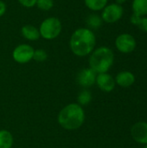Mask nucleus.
Instances as JSON below:
<instances>
[{"instance_id":"obj_1","label":"nucleus","mask_w":147,"mask_h":148,"mask_svg":"<svg viewBox=\"0 0 147 148\" xmlns=\"http://www.w3.org/2000/svg\"><path fill=\"white\" fill-rule=\"evenodd\" d=\"M95 44L96 36L93 30L88 28H79L75 29L69 41L71 51L80 57L90 55L94 49Z\"/></svg>"},{"instance_id":"obj_2","label":"nucleus","mask_w":147,"mask_h":148,"mask_svg":"<svg viewBox=\"0 0 147 148\" xmlns=\"http://www.w3.org/2000/svg\"><path fill=\"white\" fill-rule=\"evenodd\" d=\"M85 121V112L78 103H71L64 107L58 114L60 126L66 130H76Z\"/></svg>"},{"instance_id":"obj_3","label":"nucleus","mask_w":147,"mask_h":148,"mask_svg":"<svg viewBox=\"0 0 147 148\" xmlns=\"http://www.w3.org/2000/svg\"><path fill=\"white\" fill-rule=\"evenodd\" d=\"M114 55L108 47H100L94 49L89 57V66L96 74L107 73L113 64Z\"/></svg>"},{"instance_id":"obj_4","label":"nucleus","mask_w":147,"mask_h":148,"mask_svg":"<svg viewBox=\"0 0 147 148\" xmlns=\"http://www.w3.org/2000/svg\"><path fill=\"white\" fill-rule=\"evenodd\" d=\"M62 29L61 21L55 16H50L44 19L40 27V36L45 40H53L59 36Z\"/></svg>"},{"instance_id":"obj_5","label":"nucleus","mask_w":147,"mask_h":148,"mask_svg":"<svg viewBox=\"0 0 147 148\" xmlns=\"http://www.w3.org/2000/svg\"><path fill=\"white\" fill-rule=\"evenodd\" d=\"M124 13V9L120 4L116 3L107 4L101 13L102 21L107 23H113L120 20Z\"/></svg>"},{"instance_id":"obj_6","label":"nucleus","mask_w":147,"mask_h":148,"mask_svg":"<svg viewBox=\"0 0 147 148\" xmlns=\"http://www.w3.org/2000/svg\"><path fill=\"white\" fill-rule=\"evenodd\" d=\"M136 46L137 42L134 36L128 33L120 34L115 39L116 49L123 54L132 53L136 49Z\"/></svg>"},{"instance_id":"obj_7","label":"nucleus","mask_w":147,"mask_h":148,"mask_svg":"<svg viewBox=\"0 0 147 148\" xmlns=\"http://www.w3.org/2000/svg\"><path fill=\"white\" fill-rule=\"evenodd\" d=\"M35 49L32 46L29 44H19L16 46L13 52H12V57L15 62L20 64H24L29 62H30L33 59Z\"/></svg>"},{"instance_id":"obj_8","label":"nucleus","mask_w":147,"mask_h":148,"mask_svg":"<svg viewBox=\"0 0 147 148\" xmlns=\"http://www.w3.org/2000/svg\"><path fill=\"white\" fill-rule=\"evenodd\" d=\"M97 74L90 68L83 69L80 70L77 75L76 81L77 83L83 88H89L93 86L96 82Z\"/></svg>"},{"instance_id":"obj_9","label":"nucleus","mask_w":147,"mask_h":148,"mask_svg":"<svg viewBox=\"0 0 147 148\" xmlns=\"http://www.w3.org/2000/svg\"><path fill=\"white\" fill-rule=\"evenodd\" d=\"M131 135L136 142L147 145V122L135 123L131 128Z\"/></svg>"},{"instance_id":"obj_10","label":"nucleus","mask_w":147,"mask_h":148,"mask_svg":"<svg viewBox=\"0 0 147 148\" xmlns=\"http://www.w3.org/2000/svg\"><path fill=\"white\" fill-rule=\"evenodd\" d=\"M95 83L97 84V86L99 87L101 90L107 92V93L113 91L116 84L114 78L108 73L97 74Z\"/></svg>"},{"instance_id":"obj_11","label":"nucleus","mask_w":147,"mask_h":148,"mask_svg":"<svg viewBox=\"0 0 147 148\" xmlns=\"http://www.w3.org/2000/svg\"><path fill=\"white\" fill-rule=\"evenodd\" d=\"M115 83L122 88H129L135 82V75L130 71H121L115 77Z\"/></svg>"},{"instance_id":"obj_12","label":"nucleus","mask_w":147,"mask_h":148,"mask_svg":"<svg viewBox=\"0 0 147 148\" xmlns=\"http://www.w3.org/2000/svg\"><path fill=\"white\" fill-rule=\"evenodd\" d=\"M21 32H22L23 36L29 41H36L39 39V37L41 36L39 29L36 28L34 25H31V24L24 25L22 28Z\"/></svg>"},{"instance_id":"obj_13","label":"nucleus","mask_w":147,"mask_h":148,"mask_svg":"<svg viewBox=\"0 0 147 148\" xmlns=\"http://www.w3.org/2000/svg\"><path fill=\"white\" fill-rule=\"evenodd\" d=\"M132 9L134 14L140 16H146L147 0H133Z\"/></svg>"},{"instance_id":"obj_14","label":"nucleus","mask_w":147,"mask_h":148,"mask_svg":"<svg viewBox=\"0 0 147 148\" xmlns=\"http://www.w3.org/2000/svg\"><path fill=\"white\" fill-rule=\"evenodd\" d=\"M13 136L7 130H0V148H11Z\"/></svg>"},{"instance_id":"obj_15","label":"nucleus","mask_w":147,"mask_h":148,"mask_svg":"<svg viewBox=\"0 0 147 148\" xmlns=\"http://www.w3.org/2000/svg\"><path fill=\"white\" fill-rule=\"evenodd\" d=\"M86 6L93 11L102 10L108 3V0H84Z\"/></svg>"},{"instance_id":"obj_16","label":"nucleus","mask_w":147,"mask_h":148,"mask_svg":"<svg viewBox=\"0 0 147 148\" xmlns=\"http://www.w3.org/2000/svg\"><path fill=\"white\" fill-rule=\"evenodd\" d=\"M92 100V95L91 93L88 91V90H82L79 95H78V98H77V101H78V104L80 106H85V105H88Z\"/></svg>"},{"instance_id":"obj_17","label":"nucleus","mask_w":147,"mask_h":148,"mask_svg":"<svg viewBox=\"0 0 147 148\" xmlns=\"http://www.w3.org/2000/svg\"><path fill=\"white\" fill-rule=\"evenodd\" d=\"M88 25L91 28H94V29H97L99 28L101 23H102V19L101 16H97V15H91L88 16Z\"/></svg>"},{"instance_id":"obj_18","label":"nucleus","mask_w":147,"mask_h":148,"mask_svg":"<svg viewBox=\"0 0 147 148\" xmlns=\"http://www.w3.org/2000/svg\"><path fill=\"white\" fill-rule=\"evenodd\" d=\"M36 5L38 9L42 10H49L54 6V1L53 0H36Z\"/></svg>"},{"instance_id":"obj_19","label":"nucleus","mask_w":147,"mask_h":148,"mask_svg":"<svg viewBox=\"0 0 147 148\" xmlns=\"http://www.w3.org/2000/svg\"><path fill=\"white\" fill-rule=\"evenodd\" d=\"M48 58V54L44 49H36L34 52V56H33V59L36 62H45Z\"/></svg>"},{"instance_id":"obj_20","label":"nucleus","mask_w":147,"mask_h":148,"mask_svg":"<svg viewBox=\"0 0 147 148\" xmlns=\"http://www.w3.org/2000/svg\"><path fill=\"white\" fill-rule=\"evenodd\" d=\"M137 26L140 30L147 32V16H141Z\"/></svg>"},{"instance_id":"obj_21","label":"nucleus","mask_w":147,"mask_h":148,"mask_svg":"<svg viewBox=\"0 0 147 148\" xmlns=\"http://www.w3.org/2000/svg\"><path fill=\"white\" fill-rule=\"evenodd\" d=\"M17 1L22 6L25 8H33L36 3V0H17Z\"/></svg>"},{"instance_id":"obj_22","label":"nucleus","mask_w":147,"mask_h":148,"mask_svg":"<svg viewBox=\"0 0 147 148\" xmlns=\"http://www.w3.org/2000/svg\"><path fill=\"white\" fill-rule=\"evenodd\" d=\"M140 16H139V15H137V14H133L132 15V16H131V19H130V21H131V23L133 24V25H135V26H137V24H138V23H139V19H140Z\"/></svg>"},{"instance_id":"obj_23","label":"nucleus","mask_w":147,"mask_h":148,"mask_svg":"<svg viewBox=\"0 0 147 148\" xmlns=\"http://www.w3.org/2000/svg\"><path fill=\"white\" fill-rule=\"evenodd\" d=\"M5 12H6V4L4 3V2L0 0V17L3 16Z\"/></svg>"},{"instance_id":"obj_24","label":"nucleus","mask_w":147,"mask_h":148,"mask_svg":"<svg viewBox=\"0 0 147 148\" xmlns=\"http://www.w3.org/2000/svg\"><path fill=\"white\" fill-rule=\"evenodd\" d=\"M116 1V3H118V4H122V3H126L127 0H115Z\"/></svg>"},{"instance_id":"obj_25","label":"nucleus","mask_w":147,"mask_h":148,"mask_svg":"<svg viewBox=\"0 0 147 148\" xmlns=\"http://www.w3.org/2000/svg\"><path fill=\"white\" fill-rule=\"evenodd\" d=\"M144 148H147V145H146V147H145Z\"/></svg>"}]
</instances>
